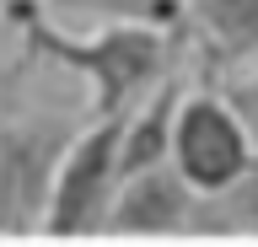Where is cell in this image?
Segmentation results:
<instances>
[{
  "instance_id": "obj_1",
  "label": "cell",
  "mask_w": 258,
  "mask_h": 247,
  "mask_svg": "<svg viewBox=\"0 0 258 247\" xmlns=\"http://www.w3.org/2000/svg\"><path fill=\"white\" fill-rule=\"evenodd\" d=\"M6 27L27 38L32 54H43L92 92V118L129 113L145 92H156L183 59L188 33L177 27H151V22H102L92 33H64L48 22L43 0H6Z\"/></svg>"
},
{
  "instance_id": "obj_2",
  "label": "cell",
  "mask_w": 258,
  "mask_h": 247,
  "mask_svg": "<svg viewBox=\"0 0 258 247\" xmlns=\"http://www.w3.org/2000/svg\"><path fill=\"white\" fill-rule=\"evenodd\" d=\"M76 134L81 129L70 124H54L6 102V129H0V236L6 242L43 236L48 199H54L64 150Z\"/></svg>"
},
{
  "instance_id": "obj_3",
  "label": "cell",
  "mask_w": 258,
  "mask_h": 247,
  "mask_svg": "<svg viewBox=\"0 0 258 247\" xmlns=\"http://www.w3.org/2000/svg\"><path fill=\"white\" fill-rule=\"evenodd\" d=\"M124 188V156H118V118H92L64 150L59 183L48 199L43 236L54 242H86V236H108L113 199Z\"/></svg>"
},
{
  "instance_id": "obj_4",
  "label": "cell",
  "mask_w": 258,
  "mask_h": 247,
  "mask_svg": "<svg viewBox=\"0 0 258 247\" xmlns=\"http://www.w3.org/2000/svg\"><path fill=\"white\" fill-rule=\"evenodd\" d=\"M253 156H258V140L242 124V113L226 102L221 86L183 92L177 129H172V167L199 194H226L253 167Z\"/></svg>"
},
{
  "instance_id": "obj_5",
  "label": "cell",
  "mask_w": 258,
  "mask_h": 247,
  "mask_svg": "<svg viewBox=\"0 0 258 247\" xmlns=\"http://www.w3.org/2000/svg\"><path fill=\"white\" fill-rule=\"evenodd\" d=\"M199 188L172 161L124 178L108 215V236H188L199 220Z\"/></svg>"
},
{
  "instance_id": "obj_6",
  "label": "cell",
  "mask_w": 258,
  "mask_h": 247,
  "mask_svg": "<svg viewBox=\"0 0 258 247\" xmlns=\"http://www.w3.org/2000/svg\"><path fill=\"white\" fill-rule=\"evenodd\" d=\"M177 108H183V81H177V70H172L156 92H145L129 113H118V156H124V178H135V172H145V167L172 161Z\"/></svg>"
},
{
  "instance_id": "obj_7",
  "label": "cell",
  "mask_w": 258,
  "mask_h": 247,
  "mask_svg": "<svg viewBox=\"0 0 258 247\" xmlns=\"http://www.w3.org/2000/svg\"><path fill=\"white\" fill-rule=\"evenodd\" d=\"M188 38L199 43L210 70H237L258 54V0H183Z\"/></svg>"
},
{
  "instance_id": "obj_8",
  "label": "cell",
  "mask_w": 258,
  "mask_h": 247,
  "mask_svg": "<svg viewBox=\"0 0 258 247\" xmlns=\"http://www.w3.org/2000/svg\"><path fill=\"white\" fill-rule=\"evenodd\" d=\"M43 6L70 11V17H92V22H151V27L188 33V6L183 0H43Z\"/></svg>"
},
{
  "instance_id": "obj_9",
  "label": "cell",
  "mask_w": 258,
  "mask_h": 247,
  "mask_svg": "<svg viewBox=\"0 0 258 247\" xmlns=\"http://www.w3.org/2000/svg\"><path fill=\"white\" fill-rule=\"evenodd\" d=\"M215 204H221V215H215V226L210 231H231V236H258V156L253 167L242 172L226 194H210Z\"/></svg>"
},
{
  "instance_id": "obj_10",
  "label": "cell",
  "mask_w": 258,
  "mask_h": 247,
  "mask_svg": "<svg viewBox=\"0 0 258 247\" xmlns=\"http://www.w3.org/2000/svg\"><path fill=\"white\" fill-rule=\"evenodd\" d=\"M221 92H226V102L242 113V124H247V129H253V140H258V54L247 59V65L226 70Z\"/></svg>"
}]
</instances>
